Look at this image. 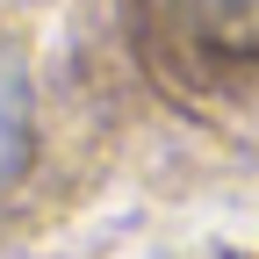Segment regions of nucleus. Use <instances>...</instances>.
<instances>
[{
  "instance_id": "1",
  "label": "nucleus",
  "mask_w": 259,
  "mask_h": 259,
  "mask_svg": "<svg viewBox=\"0 0 259 259\" xmlns=\"http://www.w3.org/2000/svg\"><path fill=\"white\" fill-rule=\"evenodd\" d=\"M29 137H36V94H29L22 51L0 36V187H15L29 166Z\"/></svg>"
},
{
  "instance_id": "2",
  "label": "nucleus",
  "mask_w": 259,
  "mask_h": 259,
  "mask_svg": "<svg viewBox=\"0 0 259 259\" xmlns=\"http://www.w3.org/2000/svg\"><path fill=\"white\" fill-rule=\"evenodd\" d=\"M194 36L223 58H259V0H187Z\"/></svg>"
}]
</instances>
